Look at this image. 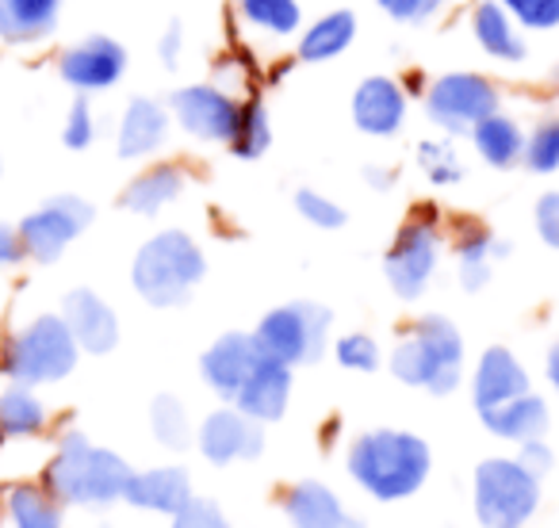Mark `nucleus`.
I'll return each mask as SVG.
<instances>
[{
	"mask_svg": "<svg viewBox=\"0 0 559 528\" xmlns=\"http://www.w3.org/2000/svg\"><path fill=\"white\" fill-rule=\"evenodd\" d=\"M134 467L116 448L93 444L81 429L58 433L55 456L43 464L39 487L62 509H108L123 502Z\"/></svg>",
	"mask_w": 559,
	"mask_h": 528,
	"instance_id": "nucleus-1",
	"label": "nucleus"
},
{
	"mask_svg": "<svg viewBox=\"0 0 559 528\" xmlns=\"http://www.w3.org/2000/svg\"><path fill=\"white\" fill-rule=\"evenodd\" d=\"M165 139H169V111H165V104L150 100V96H134L127 104L123 119H119V134H116L119 157L123 161L150 157L154 149H162Z\"/></svg>",
	"mask_w": 559,
	"mask_h": 528,
	"instance_id": "nucleus-21",
	"label": "nucleus"
},
{
	"mask_svg": "<svg viewBox=\"0 0 559 528\" xmlns=\"http://www.w3.org/2000/svg\"><path fill=\"white\" fill-rule=\"evenodd\" d=\"M296 211L311 226H319V230H337V226H345V218H349L342 203H334L330 195L314 192V188H299V192H296Z\"/></svg>",
	"mask_w": 559,
	"mask_h": 528,
	"instance_id": "nucleus-37",
	"label": "nucleus"
},
{
	"mask_svg": "<svg viewBox=\"0 0 559 528\" xmlns=\"http://www.w3.org/2000/svg\"><path fill=\"white\" fill-rule=\"evenodd\" d=\"M0 444H4V436H0Z\"/></svg>",
	"mask_w": 559,
	"mask_h": 528,
	"instance_id": "nucleus-49",
	"label": "nucleus"
},
{
	"mask_svg": "<svg viewBox=\"0 0 559 528\" xmlns=\"http://www.w3.org/2000/svg\"><path fill=\"white\" fill-rule=\"evenodd\" d=\"M472 142L490 169H513V165L525 157V131H521L510 116H502V111L483 119L472 131Z\"/></svg>",
	"mask_w": 559,
	"mask_h": 528,
	"instance_id": "nucleus-29",
	"label": "nucleus"
},
{
	"mask_svg": "<svg viewBox=\"0 0 559 528\" xmlns=\"http://www.w3.org/2000/svg\"><path fill=\"white\" fill-rule=\"evenodd\" d=\"M62 142L70 149H88L96 142V116L88 108V96H78L66 116V127H62Z\"/></svg>",
	"mask_w": 559,
	"mask_h": 528,
	"instance_id": "nucleus-40",
	"label": "nucleus"
},
{
	"mask_svg": "<svg viewBox=\"0 0 559 528\" xmlns=\"http://www.w3.org/2000/svg\"><path fill=\"white\" fill-rule=\"evenodd\" d=\"M238 12L249 27L269 35H292L304 24L299 0H238Z\"/></svg>",
	"mask_w": 559,
	"mask_h": 528,
	"instance_id": "nucleus-33",
	"label": "nucleus"
},
{
	"mask_svg": "<svg viewBox=\"0 0 559 528\" xmlns=\"http://www.w3.org/2000/svg\"><path fill=\"white\" fill-rule=\"evenodd\" d=\"M185 180L188 177L180 165H173V161L150 165V169H142L139 177L123 188L119 203H123L127 211H134V215H157V211L169 207V203L185 192Z\"/></svg>",
	"mask_w": 559,
	"mask_h": 528,
	"instance_id": "nucleus-24",
	"label": "nucleus"
},
{
	"mask_svg": "<svg viewBox=\"0 0 559 528\" xmlns=\"http://www.w3.org/2000/svg\"><path fill=\"white\" fill-rule=\"evenodd\" d=\"M391 375L403 387H418L433 398H444L464 380V337L456 322L444 314H421L391 352Z\"/></svg>",
	"mask_w": 559,
	"mask_h": 528,
	"instance_id": "nucleus-3",
	"label": "nucleus"
},
{
	"mask_svg": "<svg viewBox=\"0 0 559 528\" xmlns=\"http://www.w3.org/2000/svg\"><path fill=\"white\" fill-rule=\"evenodd\" d=\"M521 161L533 172H556L559 169V119L548 116L525 134V157Z\"/></svg>",
	"mask_w": 559,
	"mask_h": 528,
	"instance_id": "nucleus-34",
	"label": "nucleus"
},
{
	"mask_svg": "<svg viewBox=\"0 0 559 528\" xmlns=\"http://www.w3.org/2000/svg\"><path fill=\"white\" fill-rule=\"evenodd\" d=\"M62 322L73 334L81 352L88 357H108L119 345V319L111 311V303L104 296H96L93 288H73L62 299Z\"/></svg>",
	"mask_w": 559,
	"mask_h": 528,
	"instance_id": "nucleus-15",
	"label": "nucleus"
},
{
	"mask_svg": "<svg viewBox=\"0 0 559 528\" xmlns=\"http://www.w3.org/2000/svg\"><path fill=\"white\" fill-rule=\"evenodd\" d=\"M498 256H510V241L495 238L487 226H467L464 238L456 245V264H460V288L464 291H483L490 280V264Z\"/></svg>",
	"mask_w": 559,
	"mask_h": 528,
	"instance_id": "nucleus-27",
	"label": "nucleus"
},
{
	"mask_svg": "<svg viewBox=\"0 0 559 528\" xmlns=\"http://www.w3.org/2000/svg\"><path fill=\"white\" fill-rule=\"evenodd\" d=\"M406 119V93L391 77H365L353 93V123L372 139L399 134Z\"/></svg>",
	"mask_w": 559,
	"mask_h": 528,
	"instance_id": "nucleus-20",
	"label": "nucleus"
},
{
	"mask_svg": "<svg viewBox=\"0 0 559 528\" xmlns=\"http://www.w3.org/2000/svg\"><path fill=\"white\" fill-rule=\"evenodd\" d=\"M0 513L9 528H66V509L39 482H9L0 494Z\"/></svg>",
	"mask_w": 559,
	"mask_h": 528,
	"instance_id": "nucleus-23",
	"label": "nucleus"
},
{
	"mask_svg": "<svg viewBox=\"0 0 559 528\" xmlns=\"http://www.w3.org/2000/svg\"><path fill=\"white\" fill-rule=\"evenodd\" d=\"M472 32H475V43H479L490 58H498V62H521V58H525V39L518 35L510 12H506L498 0H483L479 9H475Z\"/></svg>",
	"mask_w": 559,
	"mask_h": 528,
	"instance_id": "nucleus-28",
	"label": "nucleus"
},
{
	"mask_svg": "<svg viewBox=\"0 0 559 528\" xmlns=\"http://www.w3.org/2000/svg\"><path fill=\"white\" fill-rule=\"evenodd\" d=\"M261 349H257L253 334H223L218 341H211L200 357V380L207 383V391L223 406H234L241 383H246L249 368L257 364Z\"/></svg>",
	"mask_w": 559,
	"mask_h": 528,
	"instance_id": "nucleus-16",
	"label": "nucleus"
},
{
	"mask_svg": "<svg viewBox=\"0 0 559 528\" xmlns=\"http://www.w3.org/2000/svg\"><path fill=\"white\" fill-rule=\"evenodd\" d=\"M230 154L241 157V161H253L261 157L264 149L272 146V127H269V111H264L261 100H249L241 104V116H238V127L230 134Z\"/></svg>",
	"mask_w": 559,
	"mask_h": 528,
	"instance_id": "nucleus-32",
	"label": "nucleus"
},
{
	"mask_svg": "<svg viewBox=\"0 0 559 528\" xmlns=\"http://www.w3.org/2000/svg\"><path fill=\"white\" fill-rule=\"evenodd\" d=\"M81 349L66 329L62 314H35L0 341V375L20 387H47L62 383L78 368Z\"/></svg>",
	"mask_w": 559,
	"mask_h": 528,
	"instance_id": "nucleus-5",
	"label": "nucleus"
},
{
	"mask_svg": "<svg viewBox=\"0 0 559 528\" xmlns=\"http://www.w3.org/2000/svg\"><path fill=\"white\" fill-rule=\"evenodd\" d=\"M169 528H234V525L223 513V505L195 494L192 502L177 513V517H169Z\"/></svg>",
	"mask_w": 559,
	"mask_h": 528,
	"instance_id": "nucleus-39",
	"label": "nucleus"
},
{
	"mask_svg": "<svg viewBox=\"0 0 559 528\" xmlns=\"http://www.w3.org/2000/svg\"><path fill=\"white\" fill-rule=\"evenodd\" d=\"M518 459L521 467H525L528 475H536V479H544V475L556 467V452H551V444L548 441H525V444H518Z\"/></svg>",
	"mask_w": 559,
	"mask_h": 528,
	"instance_id": "nucleus-43",
	"label": "nucleus"
},
{
	"mask_svg": "<svg viewBox=\"0 0 559 528\" xmlns=\"http://www.w3.org/2000/svg\"><path fill=\"white\" fill-rule=\"evenodd\" d=\"M180 47H185V32H180V24L173 20L169 27H165V35H162V62H165V70H177V62H180Z\"/></svg>",
	"mask_w": 559,
	"mask_h": 528,
	"instance_id": "nucleus-45",
	"label": "nucleus"
},
{
	"mask_svg": "<svg viewBox=\"0 0 559 528\" xmlns=\"http://www.w3.org/2000/svg\"><path fill=\"white\" fill-rule=\"evenodd\" d=\"M483 425L490 429V436L498 441H513V444H525V441H544L551 425V413H548V403L540 395H521L513 403L498 406V410H487L479 413Z\"/></svg>",
	"mask_w": 559,
	"mask_h": 528,
	"instance_id": "nucleus-22",
	"label": "nucleus"
},
{
	"mask_svg": "<svg viewBox=\"0 0 559 528\" xmlns=\"http://www.w3.org/2000/svg\"><path fill=\"white\" fill-rule=\"evenodd\" d=\"M0 172H4V161H0Z\"/></svg>",
	"mask_w": 559,
	"mask_h": 528,
	"instance_id": "nucleus-48",
	"label": "nucleus"
},
{
	"mask_svg": "<svg viewBox=\"0 0 559 528\" xmlns=\"http://www.w3.org/2000/svg\"><path fill=\"white\" fill-rule=\"evenodd\" d=\"M437 256H441V230L433 218H411L395 233L388 256H383V273L399 299L414 303L426 296L429 280L437 273Z\"/></svg>",
	"mask_w": 559,
	"mask_h": 528,
	"instance_id": "nucleus-9",
	"label": "nucleus"
},
{
	"mask_svg": "<svg viewBox=\"0 0 559 528\" xmlns=\"http://www.w3.org/2000/svg\"><path fill=\"white\" fill-rule=\"evenodd\" d=\"M150 433L162 448L169 452H185L195 444V429L188 418V406L177 395H157L150 403Z\"/></svg>",
	"mask_w": 559,
	"mask_h": 528,
	"instance_id": "nucleus-31",
	"label": "nucleus"
},
{
	"mask_svg": "<svg viewBox=\"0 0 559 528\" xmlns=\"http://www.w3.org/2000/svg\"><path fill=\"white\" fill-rule=\"evenodd\" d=\"M96 211L81 195H50L47 203L32 211V215L20 218V241H24V253L39 264L62 261V253L81 238V233L93 226Z\"/></svg>",
	"mask_w": 559,
	"mask_h": 528,
	"instance_id": "nucleus-8",
	"label": "nucleus"
},
{
	"mask_svg": "<svg viewBox=\"0 0 559 528\" xmlns=\"http://www.w3.org/2000/svg\"><path fill=\"white\" fill-rule=\"evenodd\" d=\"M357 39V16L353 12H330L319 24H311L299 39V58L304 62H330Z\"/></svg>",
	"mask_w": 559,
	"mask_h": 528,
	"instance_id": "nucleus-30",
	"label": "nucleus"
},
{
	"mask_svg": "<svg viewBox=\"0 0 559 528\" xmlns=\"http://www.w3.org/2000/svg\"><path fill=\"white\" fill-rule=\"evenodd\" d=\"M444 0H380V9L399 24H426Z\"/></svg>",
	"mask_w": 559,
	"mask_h": 528,
	"instance_id": "nucleus-41",
	"label": "nucleus"
},
{
	"mask_svg": "<svg viewBox=\"0 0 559 528\" xmlns=\"http://www.w3.org/2000/svg\"><path fill=\"white\" fill-rule=\"evenodd\" d=\"M472 509L483 528H525L540 509V479L510 456L483 459L472 475Z\"/></svg>",
	"mask_w": 559,
	"mask_h": 528,
	"instance_id": "nucleus-6",
	"label": "nucleus"
},
{
	"mask_svg": "<svg viewBox=\"0 0 559 528\" xmlns=\"http://www.w3.org/2000/svg\"><path fill=\"white\" fill-rule=\"evenodd\" d=\"M169 111L192 139L200 142H230L238 127L241 104L218 85H188L169 96Z\"/></svg>",
	"mask_w": 559,
	"mask_h": 528,
	"instance_id": "nucleus-12",
	"label": "nucleus"
},
{
	"mask_svg": "<svg viewBox=\"0 0 559 528\" xmlns=\"http://www.w3.org/2000/svg\"><path fill=\"white\" fill-rule=\"evenodd\" d=\"M207 276V256L200 241L185 230H162L134 253L131 284L150 307H180L188 303L200 280Z\"/></svg>",
	"mask_w": 559,
	"mask_h": 528,
	"instance_id": "nucleus-4",
	"label": "nucleus"
},
{
	"mask_svg": "<svg viewBox=\"0 0 559 528\" xmlns=\"http://www.w3.org/2000/svg\"><path fill=\"white\" fill-rule=\"evenodd\" d=\"M498 4L510 12V20L533 32H548L559 24V0H498Z\"/></svg>",
	"mask_w": 559,
	"mask_h": 528,
	"instance_id": "nucleus-38",
	"label": "nucleus"
},
{
	"mask_svg": "<svg viewBox=\"0 0 559 528\" xmlns=\"http://www.w3.org/2000/svg\"><path fill=\"white\" fill-rule=\"evenodd\" d=\"M365 180H368L372 188H380V192H388V188L395 184V172H391V169H380V165H368V169H365Z\"/></svg>",
	"mask_w": 559,
	"mask_h": 528,
	"instance_id": "nucleus-46",
	"label": "nucleus"
},
{
	"mask_svg": "<svg viewBox=\"0 0 559 528\" xmlns=\"http://www.w3.org/2000/svg\"><path fill=\"white\" fill-rule=\"evenodd\" d=\"M195 448L215 467L249 464V459L264 456V425H257L234 406H218L195 429Z\"/></svg>",
	"mask_w": 559,
	"mask_h": 528,
	"instance_id": "nucleus-11",
	"label": "nucleus"
},
{
	"mask_svg": "<svg viewBox=\"0 0 559 528\" xmlns=\"http://www.w3.org/2000/svg\"><path fill=\"white\" fill-rule=\"evenodd\" d=\"M426 111L441 131L472 134L498 111V88L479 73H444L429 85Z\"/></svg>",
	"mask_w": 559,
	"mask_h": 528,
	"instance_id": "nucleus-10",
	"label": "nucleus"
},
{
	"mask_svg": "<svg viewBox=\"0 0 559 528\" xmlns=\"http://www.w3.org/2000/svg\"><path fill=\"white\" fill-rule=\"evenodd\" d=\"M292 391H296V372L288 364H280L272 357H257V364L249 368L246 383H241L234 410H241L246 418H253L257 425H272L288 413Z\"/></svg>",
	"mask_w": 559,
	"mask_h": 528,
	"instance_id": "nucleus-14",
	"label": "nucleus"
},
{
	"mask_svg": "<svg viewBox=\"0 0 559 528\" xmlns=\"http://www.w3.org/2000/svg\"><path fill=\"white\" fill-rule=\"evenodd\" d=\"M58 73L81 96L104 93L127 73V50L108 35H88V39H81L78 47H70L58 58Z\"/></svg>",
	"mask_w": 559,
	"mask_h": 528,
	"instance_id": "nucleus-13",
	"label": "nucleus"
},
{
	"mask_svg": "<svg viewBox=\"0 0 559 528\" xmlns=\"http://www.w3.org/2000/svg\"><path fill=\"white\" fill-rule=\"evenodd\" d=\"M334 360L342 368H349V372L368 375V372H376V368H380L383 352H380V341H376V337H368V334H342L334 341Z\"/></svg>",
	"mask_w": 559,
	"mask_h": 528,
	"instance_id": "nucleus-36",
	"label": "nucleus"
},
{
	"mask_svg": "<svg viewBox=\"0 0 559 528\" xmlns=\"http://www.w3.org/2000/svg\"><path fill=\"white\" fill-rule=\"evenodd\" d=\"M62 0H0V39L39 43L55 32Z\"/></svg>",
	"mask_w": 559,
	"mask_h": 528,
	"instance_id": "nucleus-26",
	"label": "nucleus"
},
{
	"mask_svg": "<svg viewBox=\"0 0 559 528\" xmlns=\"http://www.w3.org/2000/svg\"><path fill=\"white\" fill-rule=\"evenodd\" d=\"M330 326H334V314L322 303H307V299H296V303L272 307L253 329V341L264 357L288 364L292 372L304 364H319L326 357L330 345Z\"/></svg>",
	"mask_w": 559,
	"mask_h": 528,
	"instance_id": "nucleus-7",
	"label": "nucleus"
},
{
	"mask_svg": "<svg viewBox=\"0 0 559 528\" xmlns=\"http://www.w3.org/2000/svg\"><path fill=\"white\" fill-rule=\"evenodd\" d=\"M536 233H540L544 245L559 249V192H544L540 200H536Z\"/></svg>",
	"mask_w": 559,
	"mask_h": 528,
	"instance_id": "nucleus-42",
	"label": "nucleus"
},
{
	"mask_svg": "<svg viewBox=\"0 0 559 528\" xmlns=\"http://www.w3.org/2000/svg\"><path fill=\"white\" fill-rule=\"evenodd\" d=\"M284 517L292 528H365L349 509L342 505V497L319 479H299L284 490L280 502Z\"/></svg>",
	"mask_w": 559,
	"mask_h": 528,
	"instance_id": "nucleus-19",
	"label": "nucleus"
},
{
	"mask_svg": "<svg viewBox=\"0 0 559 528\" xmlns=\"http://www.w3.org/2000/svg\"><path fill=\"white\" fill-rule=\"evenodd\" d=\"M50 425V406L39 398L35 387H20L9 383L0 391V436L4 441H32L43 436Z\"/></svg>",
	"mask_w": 559,
	"mask_h": 528,
	"instance_id": "nucleus-25",
	"label": "nucleus"
},
{
	"mask_svg": "<svg viewBox=\"0 0 559 528\" xmlns=\"http://www.w3.org/2000/svg\"><path fill=\"white\" fill-rule=\"evenodd\" d=\"M528 395V372L513 349L506 345H490L487 352L479 357L475 364V375H472V403H475V413H487V410H498V406L513 403V398Z\"/></svg>",
	"mask_w": 559,
	"mask_h": 528,
	"instance_id": "nucleus-18",
	"label": "nucleus"
},
{
	"mask_svg": "<svg viewBox=\"0 0 559 528\" xmlns=\"http://www.w3.org/2000/svg\"><path fill=\"white\" fill-rule=\"evenodd\" d=\"M195 497L192 490V475L180 464H162V467H146V471H134L127 482L123 502L134 505L142 513H157V517H177L188 502Z\"/></svg>",
	"mask_w": 559,
	"mask_h": 528,
	"instance_id": "nucleus-17",
	"label": "nucleus"
},
{
	"mask_svg": "<svg viewBox=\"0 0 559 528\" xmlns=\"http://www.w3.org/2000/svg\"><path fill=\"white\" fill-rule=\"evenodd\" d=\"M418 165H421V172L441 188L460 184V180H464V165H460L456 149H452L449 142H421Z\"/></svg>",
	"mask_w": 559,
	"mask_h": 528,
	"instance_id": "nucleus-35",
	"label": "nucleus"
},
{
	"mask_svg": "<svg viewBox=\"0 0 559 528\" xmlns=\"http://www.w3.org/2000/svg\"><path fill=\"white\" fill-rule=\"evenodd\" d=\"M24 241H20V230L12 223H0V273L4 268H16L24 261Z\"/></svg>",
	"mask_w": 559,
	"mask_h": 528,
	"instance_id": "nucleus-44",
	"label": "nucleus"
},
{
	"mask_svg": "<svg viewBox=\"0 0 559 528\" xmlns=\"http://www.w3.org/2000/svg\"><path fill=\"white\" fill-rule=\"evenodd\" d=\"M345 471L376 502H406L426 487L433 452L411 429H365L345 448Z\"/></svg>",
	"mask_w": 559,
	"mask_h": 528,
	"instance_id": "nucleus-2",
	"label": "nucleus"
},
{
	"mask_svg": "<svg viewBox=\"0 0 559 528\" xmlns=\"http://www.w3.org/2000/svg\"><path fill=\"white\" fill-rule=\"evenodd\" d=\"M544 375H548V383L559 391V337L551 341V349H548V360H544Z\"/></svg>",
	"mask_w": 559,
	"mask_h": 528,
	"instance_id": "nucleus-47",
	"label": "nucleus"
}]
</instances>
